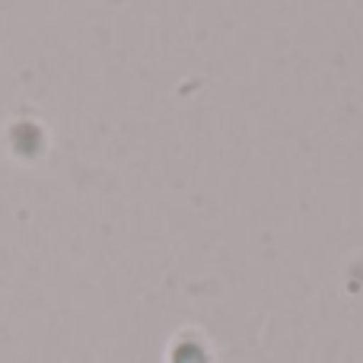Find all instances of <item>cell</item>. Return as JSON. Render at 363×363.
<instances>
[{
    "instance_id": "1",
    "label": "cell",
    "mask_w": 363,
    "mask_h": 363,
    "mask_svg": "<svg viewBox=\"0 0 363 363\" xmlns=\"http://www.w3.org/2000/svg\"><path fill=\"white\" fill-rule=\"evenodd\" d=\"M172 363H207V357H204V351H201L198 345L185 341V345L176 347V354H172Z\"/></svg>"
}]
</instances>
